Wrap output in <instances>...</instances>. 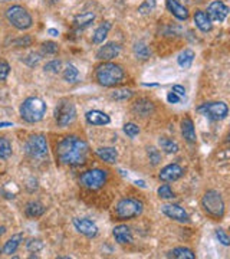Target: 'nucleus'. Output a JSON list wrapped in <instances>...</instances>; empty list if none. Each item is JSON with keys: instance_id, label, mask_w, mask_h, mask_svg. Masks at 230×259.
Listing matches in <instances>:
<instances>
[{"instance_id": "obj_1", "label": "nucleus", "mask_w": 230, "mask_h": 259, "mask_svg": "<svg viewBox=\"0 0 230 259\" xmlns=\"http://www.w3.org/2000/svg\"><path fill=\"white\" fill-rule=\"evenodd\" d=\"M88 144L79 137L68 136L56 144V157L62 164L81 166L88 157Z\"/></svg>"}, {"instance_id": "obj_2", "label": "nucleus", "mask_w": 230, "mask_h": 259, "mask_svg": "<svg viewBox=\"0 0 230 259\" xmlns=\"http://www.w3.org/2000/svg\"><path fill=\"white\" fill-rule=\"evenodd\" d=\"M97 81L102 86H117L124 81V69L112 62H105L97 68Z\"/></svg>"}, {"instance_id": "obj_3", "label": "nucleus", "mask_w": 230, "mask_h": 259, "mask_svg": "<svg viewBox=\"0 0 230 259\" xmlns=\"http://www.w3.org/2000/svg\"><path fill=\"white\" fill-rule=\"evenodd\" d=\"M45 114H46V104L40 98L29 97L20 105V115L26 122H31V124L39 122L43 120Z\"/></svg>"}, {"instance_id": "obj_4", "label": "nucleus", "mask_w": 230, "mask_h": 259, "mask_svg": "<svg viewBox=\"0 0 230 259\" xmlns=\"http://www.w3.org/2000/svg\"><path fill=\"white\" fill-rule=\"evenodd\" d=\"M201 206H203V210L214 219H222L225 215L223 197L216 190H209L204 193V196L201 199Z\"/></svg>"}, {"instance_id": "obj_5", "label": "nucleus", "mask_w": 230, "mask_h": 259, "mask_svg": "<svg viewBox=\"0 0 230 259\" xmlns=\"http://www.w3.org/2000/svg\"><path fill=\"white\" fill-rule=\"evenodd\" d=\"M144 205L141 200L137 199H123L115 206V215L120 221H130L134 218H138L142 213Z\"/></svg>"}, {"instance_id": "obj_6", "label": "nucleus", "mask_w": 230, "mask_h": 259, "mask_svg": "<svg viewBox=\"0 0 230 259\" xmlns=\"http://www.w3.org/2000/svg\"><path fill=\"white\" fill-rule=\"evenodd\" d=\"M6 19L9 20V23L12 26H15L19 31H26V29L32 28L33 25V19L29 15V12L18 4L12 6L6 10Z\"/></svg>"}, {"instance_id": "obj_7", "label": "nucleus", "mask_w": 230, "mask_h": 259, "mask_svg": "<svg viewBox=\"0 0 230 259\" xmlns=\"http://www.w3.org/2000/svg\"><path fill=\"white\" fill-rule=\"evenodd\" d=\"M200 114L204 117L213 120V121H220L225 120L229 115V107L223 101H216V103H204L197 108Z\"/></svg>"}, {"instance_id": "obj_8", "label": "nucleus", "mask_w": 230, "mask_h": 259, "mask_svg": "<svg viewBox=\"0 0 230 259\" xmlns=\"http://www.w3.org/2000/svg\"><path fill=\"white\" fill-rule=\"evenodd\" d=\"M76 118V108L72 101L62 100L55 108V120L59 127H68Z\"/></svg>"}, {"instance_id": "obj_9", "label": "nucleus", "mask_w": 230, "mask_h": 259, "mask_svg": "<svg viewBox=\"0 0 230 259\" xmlns=\"http://www.w3.org/2000/svg\"><path fill=\"white\" fill-rule=\"evenodd\" d=\"M106 172L105 170H101V169H92V170H88L85 172L79 182L81 185L84 186L85 189L88 190H98L102 186L106 183Z\"/></svg>"}, {"instance_id": "obj_10", "label": "nucleus", "mask_w": 230, "mask_h": 259, "mask_svg": "<svg viewBox=\"0 0 230 259\" xmlns=\"http://www.w3.org/2000/svg\"><path fill=\"white\" fill-rule=\"evenodd\" d=\"M26 151L33 157H43L48 153L46 138L40 134H35L32 137H29L26 143Z\"/></svg>"}, {"instance_id": "obj_11", "label": "nucleus", "mask_w": 230, "mask_h": 259, "mask_svg": "<svg viewBox=\"0 0 230 259\" xmlns=\"http://www.w3.org/2000/svg\"><path fill=\"white\" fill-rule=\"evenodd\" d=\"M228 15H229V7L220 0H214L207 6V16L210 17V20L222 23L225 22Z\"/></svg>"}, {"instance_id": "obj_12", "label": "nucleus", "mask_w": 230, "mask_h": 259, "mask_svg": "<svg viewBox=\"0 0 230 259\" xmlns=\"http://www.w3.org/2000/svg\"><path fill=\"white\" fill-rule=\"evenodd\" d=\"M161 212L164 213L168 219L176 221V222L186 223L190 221L189 213L181 206H178V205H164V206H161Z\"/></svg>"}, {"instance_id": "obj_13", "label": "nucleus", "mask_w": 230, "mask_h": 259, "mask_svg": "<svg viewBox=\"0 0 230 259\" xmlns=\"http://www.w3.org/2000/svg\"><path fill=\"white\" fill-rule=\"evenodd\" d=\"M183 174H184L183 167L174 163V164H168V166L163 167L159 177H160V180H163L165 183H170V182L178 180L180 177H183Z\"/></svg>"}, {"instance_id": "obj_14", "label": "nucleus", "mask_w": 230, "mask_h": 259, "mask_svg": "<svg viewBox=\"0 0 230 259\" xmlns=\"http://www.w3.org/2000/svg\"><path fill=\"white\" fill-rule=\"evenodd\" d=\"M73 226L81 235H84L87 238H95L98 235V226L89 219L76 218V219H73Z\"/></svg>"}, {"instance_id": "obj_15", "label": "nucleus", "mask_w": 230, "mask_h": 259, "mask_svg": "<svg viewBox=\"0 0 230 259\" xmlns=\"http://www.w3.org/2000/svg\"><path fill=\"white\" fill-rule=\"evenodd\" d=\"M121 52V46L115 42H109L104 46H101L97 52V59L99 61H111L117 58Z\"/></svg>"}, {"instance_id": "obj_16", "label": "nucleus", "mask_w": 230, "mask_h": 259, "mask_svg": "<svg viewBox=\"0 0 230 259\" xmlns=\"http://www.w3.org/2000/svg\"><path fill=\"white\" fill-rule=\"evenodd\" d=\"M112 235H114L115 242L120 243V245H128L132 242V232L127 224L115 226L114 230H112Z\"/></svg>"}, {"instance_id": "obj_17", "label": "nucleus", "mask_w": 230, "mask_h": 259, "mask_svg": "<svg viewBox=\"0 0 230 259\" xmlns=\"http://www.w3.org/2000/svg\"><path fill=\"white\" fill-rule=\"evenodd\" d=\"M165 6L168 12L178 20H187L189 19V9L180 4L177 0H165Z\"/></svg>"}, {"instance_id": "obj_18", "label": "nucleus", "mask_w": 230, "mask_h": 259, "mask_svg": "<svg viewBox=\"0 0 230 259\" xmlns=\"http://www.w3.org/2000/svg\"><path fill=\"white\" fill-rule=\"evenodd\" d=\"M85 120L88 124L91 125H95V127H99V125H108L111 122V118L109 115H106L105 112L99 111V110H92V111H88L85 114Z\"/></svg>"}, {"instance_id": "obj_19", "label": "nucleus", "mask_w": 230, "mask_h": 259, "mask_svg": "<svg viewBox=\"0 0 230 259\" xmlns=\"http://www.w3.org/2000/svg\"><path fill=\"white\" fill-rule=\"evenodd\" d=\"M132 111L135 112L137 115H140V117H150L154 112V104L150 100L141 98V100L134 103Z\"/></svg>"}, {"instance_id": "obj_20", "label": "nucleus", "mask_w": 230, "mask_h": 259, "mask_svg": "<svg viewBox=\"0 0 230 259\" xmlns=\"http://www.w3.org/2000/svg\"><path fill=\"white\" fill-rule=\"evenodd\" d=\"M193 19H195L196 26H197L201 32L206 34V32H210V31L213 29V23H212V20H210V17L207 16L206 12H203V10H196Z\"/></svg>"}, {"instance_id": "obj_21", "label": "nucleus", "mask_w": 230, "mask_h": 259, "mask_svg": "<svg viewBox=\"0 0 230 259\" xmlns=\"http://www.w3.org/2000/svg\"><path fill=\"white\" fill-rule=\"evenodd\" d=\"M181 134H183V137H184L186 141H189V143H196L197 136H196V130H195V124H193L192 118L186 117V118L181 121Z\"/></svg>"}, {"instance_id": "obj_22", "label": "nucleus", "mask_w": 230, "mask_h": 259, "mask_svg": "<svg viewBox=\"0 0 230 259\" xmlns=\"http://www.w3.org/2000/svg\"><path fill=\"white\" fill-rule=\"evenodd\" d=\"M95 154L98 155L102 161L109 163V164L115 163V161H117V158H118V151H117V148H114V147L97 148V150H95Z\"/></svg>"}, {"instance_id": "obj_23", "label": "nucleus", "mask_w": 230, "mask_h": 259, "mask_svg": "<svg viewBox=\"0 0 230 259\" xmlns=\"http://www.w3.org/2000/svg\"><path fill=\"white\" fill-rule=\"evenodd\" d=\"M22 241H23V235H22V233L13 235V236L4 243V246H3V254H4V255H12V254H15L16 249L20 246Z\"/></svg>"}, {"instance_id": "obj_24", "label": "nucleus", "mask_w": 230, "mask_h": 259, "mask_svg": "<svg viewBox=\"0 0 230 259\" xmlns=\"http://www.w3.org/2000/svg\"><path fill=\"white\" fill-rule=\"evenodd\" d=\"M195 58H196L195 51H192V49H184V51L178 55L177 64H178L183 69H189V68L192 67L193 61H195Z\"/></svg>"}, {"instance_id": "obj_25", "label": "nucleus", "mask_w": 230, "mask_h": 259, "mask_svg": "<svg viewBox=\"0 0 230 259\" xmlns=\"http://www.w3.org/2000/svg\"><path fill=\"white\" fill-rule=\"evenodd\" d=\"M25 213H26L28 218H32V219L40 218L45 213V206L39 202H31V203L26 205Z\"/></svg>"}, {"instance_id": "obj_26", "label": "nucleus", "mask_w": 230, "mask_h": 259, "mask_svg": "<svg viewBox=\"0 0 230 259\" xmlns=\"http://www.w3.org/2000/svg\"><path fill=\"white\" fill-rule=\"evenodd\" d=\"M168 258H174V259H195L196 255L192 249L189 248H176L173 251L168 252L167 255Z\"/></svg>"}, {"instance_id": "obj_27", "label": "nucleus", "mask_w": 230, "mask_h": 259, "mask_svg": "<svg viewBox=\"0 0 230 259\" xmlns=\"http://www.w3.org/2000/svg\"><path fill=\"white\" fill-rule=\"evenodd\" d=\"M111 29V22H104L98 29L95 31L94 36H92V42L95 45H99V43H104V40L106 39V35Z\"/></svg>"}, {"instance_id": "obj_28", "label": "nucleus", "mask_w": 230, "mask_h": 259, "mask_svg": "<svg viewBox=\"0 0 230 259\" xmlns=\"http://www.w3.org/2000/svg\"><path fill=\"white\" fill-rule=\"evenodd\" d=\"M94 19H95V15L92 12H87V13H81V15L75 16L73 23L79 28H87L94 22Z\"/></svg>"}, {"instance_id": "obj_29", "label": "nucleus", "mask_w": 230, "mask_h": 259, "mask_svg": "<svg viewBox=\"0 0 230 259\" xmlns=\"http://www.w3.org/2000/svg\"><path fill=\"white\" fill-rule=\"evenodd\" d=\"M134 55H135L138 59L145 61V59H148V58H150L151 51H150V48H148L145 43L138 42V43H135V45H134Z\"/></svg>"}, {"instance_id": "obj_30", "label": "nucleus", "mask_w": 230, "mask_h": 259, "mask_svg": "<svg viewBox=\"0 0 230 259\" xmlns=\"http://www.w3.org/2000/svg\"><path fill=\"white\" fill-rule=\"evenodd\" d=\"M159 146L161 147V150H164L167 154H173V153H177L178 151V146L177 143H174L173 140L167 138V137H161L159 140Z\"/></svg>"}, {"instance_id": "obj_31", "label": "nucleus", "mask_w": 230, "mask_h": 259, "mask_svg": "<svg viewBox=\"0 0 230 259\" xmlns=\"http://www.w3.org/2000/svg\"><path fill=\"white\" fill-rule=\"evenodd\" d=\"M12 155V144L7 138L0 137V160H7Z\"/></svg>"}, {"instance_id": "obj_32", "label": "nucleus", "mask_w": 230, "mask_h": 259, "mask_svg": "<svg viewBox=\"0 0 230 259\" xmlns=\"http://www.w3.org/2000/svg\"><path fill=\"white\" fill-rule=\"evenodd\" d=\"M78 76H79V71L76 69V67L73 65H68L64 71V79L69 84H73L78 81Z\"/></svg>"}, {"instance_id": "obj_33", "label": "nucleus", "mask_w": 230, "mask_h": 259, "mask_svg": "<svg viewBox=\"0 0 230 259\" xmlns=\"http://www.w3.org/2000/svg\"><path fill=\"white\" fill-rule=\"evenodd\" d=\"M111 97L115 100V101H127L132 97V91L130 89H121V91H114L111 94Z\"/></svg>"}, {"instance_id": "obj_34", "label": "nucleus", "mask_w": 230, "mask_h": 259, "mask_svg": "<svg viewBox=\"0 0 230 259\" xmlns=\"http://www.w3.org/2000/svg\"><path fill=\"white\" fill-rule=\"evenodd\" d=\"M156 9V0H145L140 7H138V12L141 15H148L151 12H154Z\"/></svg>"}, {"instance_id": "obj_35", "label": "nucleus", "mask_w": 230, "mask_h": 259, "mask_svg": "<svg viewBox=\"0 0 230 259\" xmlns=\"http://www.w3.org/2000/svg\"><path fill=\"white\" fill-rule=\"evenodd\" d=\"M124 133L130 137V138H135L140 134V127L134 122H127L124 125Z\"/></svg>"}, {"instance_id": "obj_36", "label": "nucleus", "mask_w": 230, "mask_h": 259, "mask_svg": "<svg viewBox=\"0 0 230 259\" xmlns=\"http://www.w3.org/2000/svg\"><path fill=\"white\" fill-rule=\"evenodd\" d=\"M147 154H148V158H150V161H151L153 166H157L161 161V154H160V151L157 148L150 147L148 151H147Z\"/></svg>"}, {"instance_id": "obj_37", "label": "nucleus", "mask_w": 230, "mask_h": 259, "mask_svg": "<svg viewBox=\"0 0 230 259\" xmlns=\"http://www.w3.org/2000/svg\"><path fill=\"white\" fill-rule=\"evenodd\" d=\"M157 193H159V196H160L161 199H173V197H174V191L171 190V187L168 185L160 186L159 190H157Z\"/></svg>"}, {"instance_id": "obj_38", "label": "nucleus", "mask_w": 230, "mask_h": 259, "mask_svg": "<svg viewBox=\"0 0 230 259\" xmlns=\"http://www.w3.org/2000/svg\"><path fill=\"white\" fill-rule=\"evenodd\" d=\"M216 238H217V241L222 243V245H225V246H229L230 245V238L229 235L223 230V229H216Z\"/></svg>"}, {"instance_id": "obj_39", "label": "nucleus", "mask_w": 230, "mask_h": 259, "mask_svg": "<svg viewBox=\"0 0 230 259\" xmlns=\"http://www.w3.org/2000/svg\"><path fill=\"white\" fill-rule=\"evenodd\" d=\"M42 49H43L45 53L53 55V53H56V52L59 51V46H58V43H55V42H45V43L42 45Z\"/></svg>"}, {"instance_id": "obj_40", "label": "nucleus", "mask_w": 230, "mask_h": 259, "mask_svg": "<svg viewBox=\"0 0 230 259\" xmlns=\"http://www.w3.org/2000/svg\"><path fill=\"white\" fill-rule=\"evenodd\" d=\"M61 67H62L61 61H51V62H48V64L45 65V71H46V72L58 74V72L61 71Z\"/></svg>"}, {"instance_id": "obj_41", "label": "nucleus", "mask_w": 230, "mask_h": 259, "mask_svg": "<svg viewBox=\"0 0 230 259\" xmlns=\"http://www.w3.org/2000/svg\"><path fill=\"white\" fill-rule=\"evenodd\" d=\"M10 72V67L6 61H0V81H6V78L9 76Z\"/></svg>"}, {"instance_id": "obj_42", "label": "nucleus", "mask_w": 230, "mask_h": 259, "mask_svg": "<svg viewBox=\"0 0 230 259\" xmlns=\"http://www.w3.org/2000/svg\"><path fill=\"white\" fill-rule=\"evenodd\" d=\"M43 248V243H42V241H39V239H33L29 243H28V249L31 251V252H37V251H40Z\"/></svg>"}, {"instance_id": "obj_43", "label": "nucleus", "mask_w": 230, "mask_h": 259, "mask_svg": "<svg viewBox=\"0 0 230 259\" xmlns=\"http://www.w3.org/2000/svg\"><path fill=\"white\" fill-rule=\"evenodd\" d=\"M167 101H168L170 104H178V103L181 101V97H178L177 94H174V92L171 91V92H168V95H167Z\"/></svg>"}, {"instance_id": "obj_44", "label": "nucleus", "mask_w": 230, "mask_h": 259, "mask_svg": "<svg viewBox=\"0 0 230 259\" xmlns=\"http://www.w3.org/2000/svg\"><path fill=\"white\" fill-rule=\"evenodd\" d=\"M171 91H173L174 94H177L178 97H181V98L186 95V89H184V86H181V85H174Z\"/></svg>"}, {"instance_id": "obj_45", "label": "nucleus", "mask_w": 230, "mask_h": 259, "mask_svg": "<svg viewBox=\"0 0 230 259\" xmlns=\"http://www.w3.org/2000/svg\"><path fill=\"white\" fill-rule=\"evenodd\" d=\"M48 34H49L51 36H58V35H59V32H58L56 29H48Z\"/></svg>"}, {"instance_id": "obj_46", "label": "nucleus", "mask_w": 230, "mask_h": 259, "mask_svg": "<svg viewBox=\"0 0 230 259\" xmlns=\"http://www.w3.org/2000/svg\"><path fill=\"white\" fill-rule=\"evenodd\" d=\"M4 127H13L12 122H0V128H4Z\"/></svg>"}, {"instance_id": "obj_47", "label": "nucleus", "mask_w": 230, "mask_h": 259, "mask_svg": "<svg viewBox=\"0 0 230 259\" xmlns=\"http://www.w3.org/2000/svg\"><path fill=\"white\" fill-rule=\"evenodd\" d=\"M135 185L140 186V187H145V183H144L142 180H137V182H135Z\"/></svg>"}, {"instance_id": "obj_48", "label": "nucleus", "mask_w": 230, "mask_h": 259, "mask_svg": "<svg viewBox=\"0 0 230 259\" xmlns=\"http://www.w3.org/2000/svg\"><path fill=\"white\" fill-rule=\"evenodd\" d=\"M4 232H6V229H4V226H0V236H1V235H3Z\"/></svg>"}, {"instance_id": "obj_49", "label": "nucleus", "mask_w": 230, "mask_h": 259, "mask_svg": "<svg viewBox=\"0 0 230 259\" xmlns=\"http://www.w3.org/2000/svg\"><path fill=\"white\" fill-rule=\"evenodd\" d=\"M51 3H56V1H59V0H49Z\"/></svg>"}, {"instance_id": "obj_50", "label": "nucleus", "mask_w": 230, "mask_h": 259, "mask_svg": "<svg viewBox=\"0 0 230 259\" xmlns=\"http://www.w3.org/2000/svg\"><path fill=\"white\" fill-rule=\"evenodd\" d=\"M1 1H9V0H1Z\"/></svg>"}]
</instances>
